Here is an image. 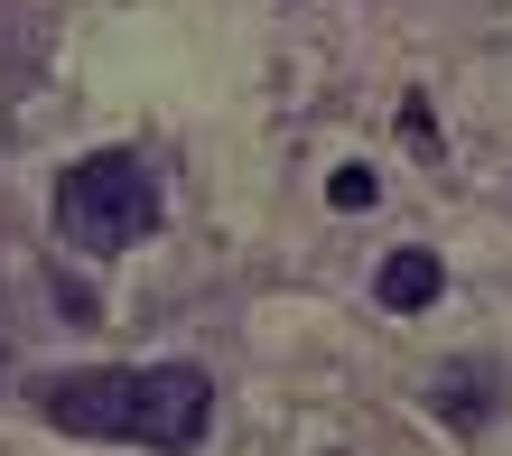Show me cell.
I'll return each instance as SVG.
<instances>
[{
  "label": "cell",
  "instance_id": "3957f363",
  "mask_svg": "<svg viewBox=\"0 0 512 456\" xmlns=\"http://www.w3.org/2000/svg\"><path fill=\"white\" fill-rule=\"evenodd\" d=\"M438 289H447V261L429 252V242H410V252H391V261H382V280H373V298H382L391 317H419V308H429Z\"/></svg>",
  "mask_w": 512,
  "mask_h": 456
},
{
  "label": "cell",
  "instance_id": "5b68a950",
  "mask_svg": "<svg viewBox=\"0 0 512 456\" xmlns=\"http://www.w3.org/2000/svg\"><path fill=\"white\" fill-rule=\"evenodd\" d=\"M373 196H382V177H373L364 159H345L336 177H326V205H336V215H364V205H373Z\"/></svg>",
  "mask_w": 512,
  "mask_h": 456
},
{
  "label": "cell",
  "instance_id": "277c9868",
  "mask_svg": "<svg viewBox=\"0 0 512 456\" xmlns=\"http://www.w3.org/2000/svg\"><path fill=\"white\" fill-rule=\"evenodd\" d=\"M438 419H457V429H485V419H494V373H485V363L438 373Z\"/></svg>",
  "mask_w": 512,
  "mask_h": 456
},
{
  "label": "cell",
  "instance_id": "6da1fadb",
  "mask_svg": "<svg viewBox=\"0 0 512 456\" xmlns=\"http://www.w3.org/2000/svg\"><path fill=\"white\" fill-rule=\"evenodd\" d=\"M47 429L66 438H131L159 456H187L215 429V382L196 363H94V373H38L28 382Z\"/></svg>",
  "mask_w": 512,
  "mask_h": 456
},
{
  "label": "cell",
  "instance_id": "7a4b0ae2",
  "mask_svg": "<svg viewBox=\"0 0 512 456\" xmlns=\"http://www.w3.org/2000/svg\"><path fill=\"white\" fill-rule=\"evenodd\" d=\"M56 233L75 252H131L140 233H159V177H149L140 149H94V159L66 168L56 187Z\"/></svg>",
  "mask_w": 512,
  "mask_h": 456
},
{
  "label": "cell",
  "instance_id": "8992f818",
  "mask_svg": "<svg viewBox=\"0 0 512 456\" xmlns=\"http://www.w3.org/2000/svg\"><path fill=\"white\" fill-rule=\"evenodd\" d=\"M401 140L419 149V159H429V149H438V121H429V103H419V94L401 103Z\"/></svg>",
  "mask_w": 512,
  "mask_h": 456
}]
</instances>
